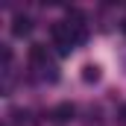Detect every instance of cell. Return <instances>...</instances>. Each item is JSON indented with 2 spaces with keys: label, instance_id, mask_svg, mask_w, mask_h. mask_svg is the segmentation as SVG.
Instances as JSON below:
<instances>
[{
  "label": "cell",
  "instance_id": "6da1fadb",
  "mask_svg": "<svg viewBox=\"0 0 126 126\" xmlns=\"http://www.w3.org/2000/svg\"><path fill=\"white\" fill-rule=\"evenodd\" d=\"M73 114H76V109H73V103H59V106H53L50 109V120L53 123H67V120H73Z\"/></svg>",
  "mask_w": 126,
  "mask_h": 126
},
{
  "label": "cell",
  "instance_id": "7a4b0ae2",
  "mask_svg": "<svg viewBox=\"0 0 126 126\" xmlns=\"http://www.w3.org/2000/svg\"><path fill=\"white\" fill-rule=\"evenodd\" d=\"M30 32H32V18H27V15H15V21H12V35L24 38V35H30Z\"/></svg>",
  "mask_w": 126,
  "mask_h": 126
},
{
  "label": "cell",
  "instance_id": "3957f363",
  "mask_svg": "<svg viewBox=\"0 0 126 126\" xmlns=\"http://www.w3.org/2000/svg\"><path fill=\"white\" fill-rule=\"evenodd\" d=\"M30 62L38 64V67L47 64V47H44V44H32V47H30Z\"/></svg>",
  "mask_w": 126,
  "mask_h": 126
},
{
  "label": "cell",
  "instance_id": "277c9868",
  "mask_svg": "<svg viewBox=\"0 0 126 126\" xmlns=\"http://www.w3.org/2000/svg\"><path fill=\"white\" fill-rule=\"evenodd\" d=\"M82 79L85 82H97L100 79V64H85L82 67Z\"/></svg>",
  "mask_w": 126,
  "mask_h": 126
},
{
  "label": "cell",
  "instance_id": "5b68a950",
  "mask_svg": "<svg viewBox=\"0 0 126 126\" xmlns=\"http://www.w3.org/2000/svg\"><path fill=\"white\" fill-rule=\"evenodd\" d=\"M117 120H120V126H126V106L117 109Z\"/></svg>",
  "mask_w": 126,
  "mask_h": 126
}]
</instances>
